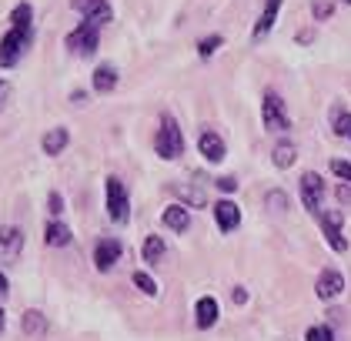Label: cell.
<instances>
[{
    "instance_id": "7402d4cb",
    "label": "cell",
    "mask_w": 351,
    "mask_h": 341,
    "mask_svg": "<svg viewBox=\"0 0 351 341\" xmlns=\"http://www.w3.org/2000/svg\"><path fill=\"white\" fill-rule=\"evenodd\" d=\"M174 194L184 198L188 208H204V204H208V194H204L201 187H194V184H174Z\"/></svg>"
},
{
    "instance_id": "5b68a950",
    "label": "cell",
    "mask_w": 351,
    "mask_h": 341,
    "mask_svg": "<svg viewBox=\"0 0 351 341\" xmlns=\"http://www.w3.org/2000/svg\"><path fill=\"white\" fill-rule=\"evenodd\" d=\"M324 194H328V184H324L322 174L304 171V178H301V201H304V208L311 211V214H322Z\"/></svg>"
},
{
    "instance_id": "d4e9b609",
    "label": "cell",
    "mask_w": 351,
    "mask_h": 341,
    "mask_svg": "<svg viewBox=\"0 0 351 341\" xmlns=\"http://www.w3.org/2000/svg\"><path fill=\"white\" fill-rule=\"evenodd\" d=\"M47 331V318L40 311H24V335H44Z\"/></svg>"
},
{
    "instance_id": "3957f363",
    "label": "cell",
    "mask_w": 351,
    "mask_h": 341,
    "mask_svg": "<svg viewBox=\"0 0 351 341\" xmlns=\"http://www.w3.org/2000/svg\"><path fill=\"white\" fill-rule=\"evenodd\" d=\"M64 44L77 54V57H90V54L97 51V44H101V30H97V24H90V21H81V24L67 34Z\"/></svg>"
},
{
    "instance_id": "603a6c76",
    "label": "cell",
    "mask_w": 351,
    "mask_h": 341,
    "mask_svg": "<svg viewBox=\"0 0 351 341\" xmlns=\"http://www.w3.org/2000/svg\"><path fill=\"white\" fill-rule=\"evenodd\" d=\"M331 131L338 134V137H345V141H351V114L345 107H335L331 110Z\"/></svg>"
},
{
    "instance_id": "d6986e66",
    "label": "cell",
    "mask_w": 351,
    "mask_h": 341,
    "mask_svg": "<svg viewBox=\"0 0 351 341\" xmlns=\"http://www.w3.org/2000/svg\"><path fill=\"white\" fill-rule=\"evenodd\" d=\"M278 10H281V0H265V10H261V17H258V24H254V37H265L271 27H274Z\"/></svg>"
},
{
    "instance_id": "4fadbf2b",
    "label": "cell",
    "mask_w": 351,
    "mask_h": 341,
    "mask_svg": "<svg viewBox=\"0 0 351 341\" xmlns=\"http://www.w3.org/2000/svg\"><path fill=\"white\" fill-rule=\"evenodd\" d=\"M197 148H201L204 161H211V164L224 161V154H228V148H224V137H221L217 131H201V137H197Z\"/></svg>"
},
{
    "instance_id": "d6a6232c",
    "label": "cell",
    "mask_w": 351,
    "mask_h": 341,
    "mask_svg": "<svg viewBox=\"0 0 351 341\" xmlns=\"http://www.w3.org/2000/svg\"><path fill=\"white\" fill-rule=\"evenodd\" d=\"M217 187L224 191V194H231V191H238V178H217Z\"/></svg>"
},
{
    "instance_id": "8d00e7d4",
    "label": "cell",
    "mask_w": 351,
    "mask_h": 341,
    "mask_svg": "<svg viewBox=\"0 0 351 341\" xmlns=\"http://www.w3.org/2000/svg\"><path fill=\"white\" fill-rule=\"evenodd\" d=\"M7 291H10V288H7V278H3V271H0V298H3Z\"/></svg>"
},
{
    "instance_id": "8992f818",
    "label": "cell",
    "mask_w": 351,
    "mask_h": 341,
    "mask_svg": "<svg viewBox=\"0 0 351 341\" xmlns=\"http://www.w3.org/2000/svg\"><path fill=\"white\" fill-rule=\"evenodd\" d=\"M318 221H322V231H324V241H328V248L331 251H348V241L341 235V224H345V217H341V211H322L318 214Z\"/></svg>"
},
{
    "instance_id": "1f68e13d",
    "label": "cell",
    "mask_w": 351,
    "mask_h": 341,
    "mask_svg": "<svg viewBox=\"0 0 351 341\" xmlns=\"http://www.w3.org/2000/svg\"><path fill=\"white\" fill-rule=\"evenodd\" d=\"M47 211H51V214H64V198H60V194H57V191H51V198H47Z\"/></svg>"
},
{
    "instance_id": "6da1fadb",
    "label": "cell",
    "mask_w": 351,
    "mask_h": 341,
    "mask_svg": "<svg viewBox=\"0 0 351 341\" xmlns=\"http://www.w3.org/2000/svg\"><path fill=\"white\" fill-rule=\"evenodd\" d=\"M154 151H158V158H164V161H178L184 154V134H181L174 117H164L161 121V128L154 134Z\"/></svg>"
},
{
    "instance_id": "ffe728a7",
    "label": "cell",
    "mask_w": 351,
    "mask_h": 341,
    "mask_svg": "<svg viewBox=\"0 0 351 341\" xmlns=\"http://www.w3.org/2000/svg\"><path fill=\"white\" fill-rule=\"evenodd\" d=\"M117 87V71L110 67V64H101L97 71H94V91L97 94H110Z\"/></svg>"
},
{
    "instance_id": "2e32d148",
    "label": "cell",
    "mask_w": 351,
    "mask_h": 341,
    "mask_svg": "<svg viewBox=\"0 0 351 341\" xmlns=\"http://www.w3.org/2000/svg\"><path fill=\"white\" fill-rule=\"evenodd\" d=\"M217 321V301L215 298H197L194 305V325L197 328H211Z\"/></svg>"
},
{
    "instance_id": "836d02e7",
    "label": "cell",
    "mask_w": 351,
    "mask_h": 341,
    "mask_svg": "<svg viewBox=\"0 0 351 341\" xmlns=\"http://www.w3.org/2000/svg\"><path fill=\"white\" fill-rule=\"evenodd\" d=\"M315 40V30H298V44H311Z\"/></svg>"
},
{
    "instance_id": "4316f807",
    "label": "cell",
    "mask_w": 351,
    "mask_h": 341,
    "mask_svg": "<svg viewBox=\"0 0 351 341\" xmlns=\"http://www.w3.org/2000/svg\"><path fill=\"white\" fill-rule=\"evenodd\" d=\"M304 341H335V331H331V325H311L304 331Z\"/></svg>"
},
{
    "instance_id": "277c9868",
    "label": "cell",
    "mask_w": 351,
    "mask_h": 341,
    "mask_svg": "<svg viewBox=\"0 0 351 341\" xmlns=\"http://www.w3.org/2000/svg\"><path fill=\"white\" fill-rule=\"evenodd\" d=\"M108 214L117 224H128V217H131V198H128V187L121 178H108Z\"/></svg>"
},
{
    "instance_id": "e575fe53",
    "label": "cell",
    "mask_w": 351,
    "mask_h": 341,
    "mask_svg": "<svg viewBox=\"0 0 351 341\" xmlns=\"http://www.w3.org/2000/svg\"><path fill=\"white\" fill-rule=\"evenodd\" d=\"M234 301H238V305H244V301H247V291H244L241 285H238V288H234Z\"/></svg>"
},
{
    "instance_id": "f546056e",
    "label": "cell",
    "mask_w": 351,
    "mask_h": 341,
    "mask_svg": "<svg viewBox=\"0 0 351 341\" xmlns=\"http://www.w3.org/2000/svg\"><path fill=\"white\" fill-rule=\"evenodd\" d=\"M331 174L341 178L345 184H351V164L348 161H331Z\"/></svg>"
},
{
    "instance_id": "ab89813d",
    "label": "cell",
    "mask_w": 351,
    "mask_h": 341,
    "mask_svg": "<svg viewBox=\"0 0 351 341\" xmlns=\"http://www.w3.org/2000/svg\"><path fill=\"white\" fill-rule=\"evenodd\" d=\"M345 3H351V0H345Z\"/></svg>"
},
{
    "instance_id": "74e56055",
    "label": "cell",
    "mask_w": 351,
    "mask_h": 341,
    "mask_svg": "<svg viewBox=\"0 0 351 341\" xmlns=\"http://www.w3.org/2000/svg\"><path fill=\"white\" fill-rule=\"evenodd\" d=\"M3 325H7V318H3V311H0V335H3Z\"/></svg>"
},
{
    "instance_id": "83f0119b",
    "label": "cell",
    "mask_w": 351,
    "mask_h": 341,
    "mask_svg": "<svg viewBox=\"0 0 351 341\" xmlns=\"http://www.w3.org/2000/svg\"><path fill=\"white\" fill-rule=\"evenodd\" d=\"M265 201H268V208L271 211H288V194L278 187V191H268L265 194Z\"/></svg>"
},
{
    "instance_id": "f35d334b",
    "label": "cell",
    "mask_w": 351,
    "mask_h": 341,
    "mask_svg": "<svg viewBox=\"0 0 351 341\" xmlns=\"http://www.w3.org/2000/svg\"><path fill=\"white\" fill-rule=\"evenodd\" d=\"M3 94H7V84H3V80H0V97H3Z\"/></svg>"
},
{
    "instance_id": "9a60e30c",
    "label": "cell",
    "mask_w": 351,
    "mask_h": 341,
    "mask_svg": "<svg viewBox=\"0 0 351 341\" xmlns=\"http://www.w3.org/2000/svg\"><path fill=\"white\" fill-rule=\"evenodd\" d=\"M44 241L51 244V248H67L74 235H71V228L64 224V221H47V228H44Z\"/></svg>"
},
{
    "instance_id": "7c38bea8",
    "label": "cell",
    "mask_w": 351,
    "mask_h": 341,
    "mask_svg": "<svg viewBox=\"0 0 351 341\" xmlns=\"http://www.w3.org/2000/svg\"><path fill=\"white\" fill-rule=\"evenodd\" d=\"M74 10L84 14V21H90V24H110V17H114V10H110L108 0H74Z\"/></svg>"
},
{
    "instance_id": "4dcf8cb0",
    "label": "cell",
    "mask_w": 351,
    "mask_h": 341,
    "mask_svg": "<svg viewBox=\"0 0 351 341\" xmlns=\"http://www.w3.org/2000/svg\"><path fill=\"white\" fill-rule=\"evenodd\" d=\"M311 10H315V21H328V17L335 14V7H331L328 0H315V7H311Z\"/></svg>"
},
{
    "instance_id": "5bb4252c",
    "label": "cell",
    "mask_w": 351,
    "mask_h": 341,
    "mask_svg": "<svg viewBox=\"0 0 351 341\" xmlns=\"http://www.w3.org/2000/svg\"><path fill=\"white\" fill-rule=\"evenodd\" d=\"M161 221H164V228H171L174 235H184L191 228V211L188 204H167L161 214Z\"/></svg>"
},
{
    "instance_id": "8fae6325",
    "label": "cell",
    "mask_w": 351,
    "mask_h": 341,
    "mask_svg": "<svg viewBox=\"0 0 351 341\" xmlns=\"http://www.w3.org/2000/svg\"><path fill=\"white\" fill-rule=\"evenodd\" d=\"M211 211H215V221H217V228H221L224 235L238 231V224H241V208H238L231 198H221Z\"/></svg>"
},
{
    "instance_id": "cb8c5ba5",
    "label": "cell",
    "mask_w": 351,
    "mask_h": 341,
    "mask_svg": "<svg viewBox=\"0 0 351 341\" xmlns=\"http://www.w3.org/2000/svg\"><path fill=\"white\" fill-rule=\"evenodd\" d=\"M34 10H30V3H17L14 7V14H10V27H21V30H34Z\"/></svg>"
},
{
    "instance_id": "52a82bcc",
    "label": "cell",
    "mask_w": 351,
    "mask_h": 341,
    "mask_svg": "<svg viewBox=\"0 0 351 341\" xmlns=\"http://www.w3.org/2000/svg\"><path fill=\"white\" fill-rule=\"evenodd\" d=\"M261 117H265V128L268 131H288L291 121H288V110H285V101L278 94H265L261 101Z\"/></svg>"
},
{
    "instance_id": "d590c367",
    "label": "cell",
    "mask_w": 351,
    "mask_h": 341,
    "mask_svg": "<svg viewBox=\"0 0 351 341\" xmlns=\"http://www.w3.org/2000/svg\"><path fill=\"white\" fill-rule=\"evenodd\" d=\"M338 198H341V201H351V187H338Z\"/></svg>"
},
{
    "instance_id": "9c48e42d",
    "label": "cell",
    "mask_w": 351,
    "mask_h": 341,
    "mask_svg": "<svg viewBox=\"0 0 351 341\" xmlns=\"http://www.w3.org/2000/svg\"><path fill=\"white\" fill-rule=\"evenodd\" d=\"M341 291H345V274L338 268H324L315 281V294L322 301H335V298H341Z\"/></svg>"
},
{
    "instance_id": "44dd1931",
    "label": "cell",
    "mask_w": 351,
    "mask_h": 341,
    "mask_svg": "<svg viewBox=\"0 0 351 341\" xmlns=\"http://www.w3.org/2000/svg\"><path fill=\"white\" fill-rule=\"evenodd\" d=\"M298 158V148L291 141H278L274 144V151H271V161H274V167H291Z\"/></svg>"
},
{
    "instance_id": "e0dca14e",
    "label": "cell",
    "mask_w": 351,
    "mask_h": 341,
    "mask_svg": "<svg viewBox=\"0 0 351 341\" xmlns=\"http://www.w3.org/2000/svg\"><path fill=\"white\" fill-rule=\"evenodd\" d=\"M67 144H71L67 128H51V131L44 134V154H51V158L64 154V148H67Z\"/></svg>"
},
{
    "instance_id": "ac0fdd59",
    "label": "cell",
    "mask_w": 351,
    "mask_h": 341,
    "mask_svg": "<svg viewBox=\"0 0 351 341\" xmlns=\"http://www.w3.org/2000/svg\"><path fill=\"white\" fill-rule=\"evenodd\" d=\"M164 251H167V244H164L161 235H147L144 237V244H141V258L147 264H158L164 258Z\"/></svg>"
},
{
    "instance_id": "30bf717a",
    "label": "cell",
    "mask_w": 351,
    "mask_h": 341,
    "mask_svg": "<svg viewBox=\"0 0 351 341\" xmlns=\"http://www.w3.org/2000/svg\"><path fill=\"white\" fill-rule=\"evenodd\" d=\"M121 255H124V244L117 237H101L97 248H94V268L97 271H110L114 264L121 261Z\"/></svg>"
},
{
    "instance_id": "7a4b0ae2",
    "label": "cell",
    "mask_w": 351,
    "mask_h": 341,
    "mask_svg": "<svg viewBox=\"0 0 351 341\" xmlns=\"http://www.w3.org/2000/svg\"><path fill=\"white\" fill-rule=\"evenodd\" d=\"M30 40H34V30H21V27H10L7 34H3V40H0V67H14L24 51L30 47Z\"/></svg>"
},
{
    "instance_id": "f1b7e54d",
    "label": "cell",
    "mask_w": 351,
    "mask_h": 341,
    "mask_svg": "<svg viewBox=\"0 0 351 341\" xmlns=\"http://www.w3.org/2000/svg\"><path fill=\"white\" fill-rule=\"evenodd\" d=\"M221 44H224V40H221L217 34H211V37H204V40H197V54H201V57H211V54H215L217 47H221Z\"/></svg>"
},
{
    "instance_id": "484cf974",
    "label": "cell",
    "mask_w": 351,
    "mask_h": 341,
    "mask_svg": "<svg viewBox=\"0 0 351 341\" xmlns=\"http://www.w3.org/2000/svg\"><path fill=\"white\" fill-rule=\"evenodd\" d=\"M131 281H134V288L141 294H147V298H158V281L151 278V274H144V271H134L131 274Z\"/></svg>"
},
{
    "instance_id": "ba28073f",
    "label": "cell",
    "mask_w": 351,
    "mask_h": 341,
    "mask_svg": "<svg viewBox=\"0 0 351 341\" xmlns=\"http://www.w3.org/2000/svg\"><path fill=\"white\" fill-rule=\"evenodd\" d=\"M21 251H24V231L17 224H3L0 228V261L3 264L17 261Z\"/></svg>"
}]
</instances>
